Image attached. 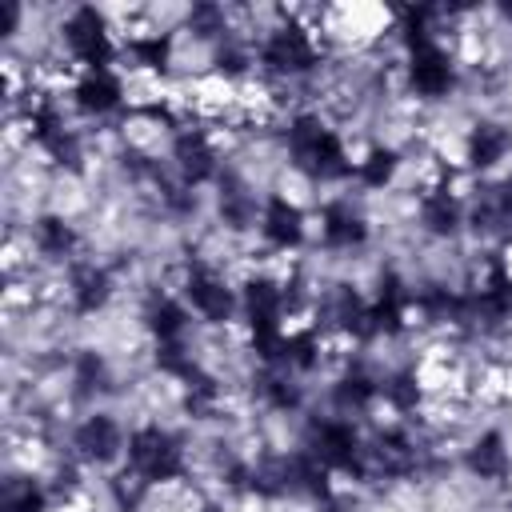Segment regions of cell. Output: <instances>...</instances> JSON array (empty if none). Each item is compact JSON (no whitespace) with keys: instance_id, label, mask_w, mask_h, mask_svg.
Here are the masks:
<instances>
[{"instance_id":"277c9868","label":"cell","mask_w":512,"mask_h":512,"mask_svg":"<svg viewBox=\"0 0 512 512\" xmlns=\"http://www.w3.org/2000/svg\"><path fill=\"white\" fill-rule=\"evenodd\" d=\"M312 452L328 464V468H344V472H356L364 476V448H360V436L352 424L344 420H324L312 428Z\"/></svg>"},{"instance_id":"f546056e","label":"cell","mask_w":512,"mask_h":512,"mask_svg":"<svg viewBox=\"0 0 512 512\" xmlns=\"http://www.w3.org/2000/svg\"><path fill=\"white\" fill-rule=\"evenodd\" d=\"M8 512H44V492L32 480L12 484L8 488Z\"/></svg>"},{"instance_id":"f1b7e54d","label":"cell","mask_w":512,"mask_h":512,"mask_svg":"<svg viewBox=\"0 0 512 512\" xmlns=\"http://www.w3.org/2000/svg\"><path fill=\"white\" fill-rule=\"evenodd\" d=\"M384 396H388L396 408H416V400H420L416 376H412V372H396V376L384 384Z\"/></svg>"},{"instance_id":"6da1fadb","label":"cell","mask_w":512,"mask_h":512,"mask_svg":"<svg viewBox=\"0 0 512 512\" xmlns=\"http://www.w3.org/2000/svg\"><path fill=\"white\" fill-rule=\"evenodd\" d=\"M128 464L132 472H140L148 484L156 480H176L184 472V456H180V444L160 432V428H140L132 432L128 440Z\"/></svg>"},{"instance_id":"603a6c76","label":"cell","mask_w":512,"mask_h":512,"mask_svg":"<svg viewBox=\"0 0 512 512\" xmlns=\"http://www.w3.org/2000/svg\"><path fill=\"white\" fill-rule=\"evenodd\" d=\"M128 52L136 56V64L152 68V72H164L168 64V52H172V40L164 32H152V36H132L128 40Z\"/></svg>"},{"instance_id":"7402d4cb","label":"cell","mask_w":512,"mask_h":512,"mask_svg":"<svg viewBox=\"0 0 512 512\" xmlns=\"http://www.w3.org/2000/svg\"><path fill=\"white\" fill-rule=\"evenodd\" d=\"M332 396H336L340 408H364V404L376 396V380H372L364 368H352V372L340 376V384H336Z\"/></svg>"},{"instance_id":"7c38bea8","label":"cell","mask_w":512,"mask_h":512,"mask_svg":"<svg viewBox=\"0 0 512 512\" xmlns=\"http://www.w3.org/2000/svg\"><path fill=\"white\" fill-rule=\"evenodd\" d=\"M76 104L84 108V112H96V116H104V112H112L116 104H120V80L112 76V72H88L80 84H76Z\"/></svg>"},{"instance_id":"ffe728a7","label":"cell","mask_w":512,"mask_h":512,"mask_svg":"<svg viewBox=\"0 0 512 512\" xmlns=\"http://www.w3.org/2000/svg\"><path fill=\"white\" fill-rule=\"evenodd\" d=\"M72 244H76V232L60 216H40L36 220V248L44 256H68Z\"/></svg>"},{"instance_id":"83f0119b","label":"cell","mask_w":512,"mask_h":512,"mask_svg":"<svg viewBox=\"0 0 512 512\" xmlns=\"http://www.w3.org/2000/svg\"><path fill=\"white\" fill-rule=\"evenodd\" d=\"M260 388H264L268 404H272V408H280V412H288V408H296V404H300V388H296L288 376H268Z\"/></svg>"},{"instance_id":"9a60e30c","label":"cell","mask_w":512,"mask_h":512,"mask_svg":"<svg viewBox=\"0 0 512 512\" xmlns=\"http://www.w3.org/2000/svg\"><path fill=\"white\" fill-rule=\"evenodd\" d=\"M108 292H112V280L104 268L96 264H80L76 276H72V300H76V312H96L108 304Z\"/></svg>"},{"instance_id":"4316f807","label":"cell","mask_w":512,"mask_h":512,"mask_svg":"<svg viewBox=\"0 0 512 512\" xmlns=\"http://www.w3.org/2000/svg\"><path fill=\"white\" fill-rule=\"evenodd\" d=\"M104 380H108L104 360L96 352H80V360H76V384H80V392H96V388H104Z\"/></svg>"},{"instance_id":"5b68a950","label":"cell","mask_w":512,"mask_h":512,"mask_svg":"<svg viewBox=\"0 0 512 512\" xmlns=\"http://www.w3.org/2000/svg\"><path fill=\"white\" fill-rule=\"evenodd\" d=\"M408 80L420 96H444L452 88V60L448 52L432 40L420 48H408Z\"/></svg>"},{"instance_id":"d6986e66","label":"cell","mask_w":512,"mask_h":512,"mask_svg":"<svg viewBox=\"0 0 512 512\" xmlns=\"http://www.w3.org/2000/svg\"><path fill=\"white\" fill-rule=\"evenodd\" d=\"M220 212H224V220L232 228H248L252 216H256V200H252V192L236 176H224L220 180Z\"/></svg>"},{"instance_id":"8fae6325","label":"cell","mask_w":512,"mask_h":512,"mask_svg":"<svg viewBox=\"0 0 512 512\" xmlns=\"http://www.w3.org/2000/svg\"><path fill=\"white\" fill-rule=\"evenodd\" d=\"M404 304H408L404 284H400V276L388 272V276L380 280L376 304L368 308V312H372V332H400V328H404Z\"/></svg>"},{"instance_id":"5bb4252c","label":"cell","mask_w":512,"mask_h":512,"mask_svg":"<svg viewBox=\"0 0 512 512\" xmlns=\"http://www.w3.org/2000/svg\"><path fill=\"white\" fill-rule=\"evenodd\" d=\"M508 148H512L508 128H504V124H492V120L476 124L472 136H468V160H472L476 168H492L496 160H504Z\"/></svg>"},{"instance_id":"9c48e42d","label":"cell","mask_w":512,"mask_h":512,"mask_svg":"<svg viewBox=\"0 0 512 512\" xmlns=\"http://www.w3.org/2000/svg\"><path fill=\"white\" fill-rule=\"evenodd\" d=\"M368 456H372V464H376L384 476H408V472L416 468V448H412V440H408L404 432H384V436H376V444L368 448Z\"/></svg>"},{"instance_id":"52a82bcc","label":"cell","mask_w":512,"mask_h":512,"mask_svg":"<svg viewBox=\"0 0 512 512\" xmlns=\"http://www.w3.org/2000/svg\"><path fill=\"white\" fill-rule=\"evenodd\" d=\"M76 448H80V456H84V460L108 464V460L120 452V428H116V420H112V416H104V412L88 416V420L76 428Z\"/></svg>"},{"instance_id":"4dcf8cb0","label":"cell","mask_w":512,"mask_h":512,"mask_svg":"<svg viewBox=\"0 0 512 512\" xmlns=\"http://www.w3.org/2000/svg\"><path fill=\"white\" fill-rule=\"evenodd\" d=\"M320 512H344V508H340V504H332V500H328V504H324V508H320Z\"/></svg>"},{"instance_id":"2e32d148","label":"cell","mask_w":512,"mask_h":512,"mask_svg":"<svg viewBox=\"0 0 512 512\" xmlns=\"http://www.w3.org/2000/svg\"><path fill=\"white\" fill-rule=\"evenodd\" d=\"M364 236H368V228L348 204H328L324 208V240L332 248H356V244H364Z\"/></svg>"},{"instance_id":"d4e9b609","label":"cell","mask_w":512,"mask_h":512,"mask_svg":"<svg viewBox=\"0 0 512 512\" xmlns=\"http://www.w3.org/2000/svg\"><path fill=\"white\" fill-rule=\"evenodd\" d=\"M188 28L196 36H220L224 32V8H216V4H192Z\"/></svg>"},{"instance_id":"8992f818","label":"cell","mask_w":512,"mask_h":512,"mask_svg":"<svg viewBox=\"0 0 512 512\" xmlns=\"http://www.w3.org/2000/svg\"><path fill=\"white\" fill-rule=\"evenodd\" d=\"M188 300L196 304V312L204 316V320H212V324H220V320H228L232 316V292L224 288V280L220 276H212L204 264H196L192 272H188Z\"/></svg>"},{"instance_id":"cb8c5ba5","label":"cell","mask_w":512,"mask_h":512,"mask_svg":"<svg viewBox=\"0 0 512 512\" xmlns=\"http://www.w3.org/2000/svg\"><path fill=\"white\" fill-rule=\"evenodd\" d=\"M392 172H396V152H392V148H376V152L360 164V180H364L368 188H384V184L392 180Z\"/></svg>"},{"instance_id":"7a4b0ae2","label":"cell","mask_w":512,"mask_h":512,"mask_svg":"<svg viewBox=\"0 0 512 512\" xmlns=\"http://www.w3.org/2000/svg\"><path fill=\"white\" fill-rule=\"evenodd\" d=\"M260 60H264L268 72L300 76V72H308V68L316 64V44H312V36H308L300 24L288 20V24L272 28V36H268L264 48H260Z\"/></svg>"},{"instance_id":"484cf974","label":"cell","mask_w":512,"mask_h":512,"mask_svg":"<svg viewBox=\"0 0 512 512\" xmlns=\"http://www.w3.org/2000/svg\"><path fill=\"white\" fill-rule=\"evenodd\" d=\"M316 360H320V344H316L312 332H296V336H288V356H284V364L312 368Z\"/></svg>"},{"instance_id":"30bf717a","label":"cell","mask_w":512,"mask_h":512,"mask_svg":"<svg viewBox=\"0 0 512 512\" xmlns=\"http://www.w3.org/2000/svg\"><path fill=\"white\" fill-rule=\"evenodd\" d=\"M264 236L276 244V248H296L300 236H304V224H300V208L288 204L284 196H272L268 208H264Z\"/></svg>"},{"instance_id":"ba28073f","label":"cell","mask_w":512,"mask_h":512,"mask_svg":"<svg viewBox=\"0 0 512 512\" xmlns=\"http://www.w3.org/2000/svg\"><path fill=\"white\" fill-rule=\"evenodd\" d=\"M176 168L188 184H200L216 172V152L200 132H180L176 136Z\"/></svg>"},{"instance_id":"44dd1931","label":"cell","mask_w":512,"mask_h":512,"mask_svg":"<svg viewBox=\"0 0 512 512\" xmlns=\"http://www.w3.org/2000/svg\"><path fill=\"white\" fill-rule=\"evenodd\" d=\"M148 328L156 332V340H180L184 332V308L176 300H152L148 304Z\"/></svg>"},{"instance_id":"1f68e13d","label":"cell","mask_w":512,"mask_h":512,"mask_svg":"<svg viewBox=\"0 0 512 512\" xmlns=\"http://www.w3.org/2000/svg\"><path fill=\"white\" fill-rule=\"evenodd\" d=\"M204 512H216V508H204Z\"/></svg>"},{"instance_id":"e0dca14e","label":"cell","mask_w":512,"mask_h":512,"mask_svg":"<svg viewBox=\"0 0 512 512\" xmlns=\"http://www.w3.org/2000/svg\"><path fill=\"white\" fill-rule=\"evenodd\" d=\"M324 136H328V128H324L316 116H296V120H292V128H288V152H292L296 168H304V172L312 168V160H316Z\"/></svg>"},{"instance_id":"ac0fdd59","label":"cell","mask_w":512,"mask_h":512,"mask_svg":"<svg viewBox=\"0 0 512 512\" xmlns=\"http://www.w3.org/2000/svg\"><path fill=\"white\" fill-rule=\"evenodd\" d=\"M420 220H424L428 232L452 236L456 224H460V204H456V196H448V188L428 192V196H424V208H420Z\"/></svg>"},{"instance_id":"4fadbf2b","label":"cell","mask_w":512,"mask_h":512,"mask_svg":"<svg viewBox=\"0 0 512 512\" xmlns=\"http://www.w3.org/2000/svg\"><path fill=\"white\" fill-rule=\"evenodd\" d=\"M468 468L480 476V480H504L512 460H508V448H504V436L500 432H484L472 452H468Z\"/></svg>"},{"instance_id":"3957f363","label":"cell","mask_w":512,"mask_h":512,"mask_svg":"<svg viewBox=\"0 0 512 512\" xmlns=\"http://www.w3.org/2000/svg\"><path fill=\"white\" fill-rule=\"evenodd\" d=\"M64 40H68L72 56L80 64H88L92 72H104V64L112 60V40H108L104 16L96 8H76L64 24Z\"/></svg>"}]
</instances>
